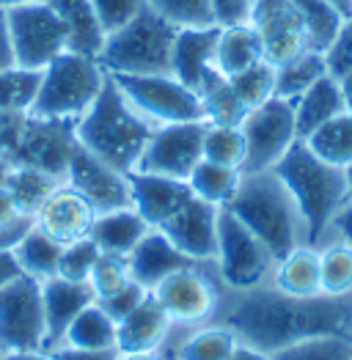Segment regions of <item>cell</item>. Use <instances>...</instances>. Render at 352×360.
<instances>
[{"instance_id": "obj_1", "label": "cell", "mask_w": 352, "mask_h": 360, "mask_svg": "<svg viewBox=\"0 0 352 360\" xmlns=\"http://www.w3.org/2000/svg\"><path fill=\"white\" fill-rule=\"evenodd\" d=\"M215 322L267 355L317 335L352 338V297H292L264 283L245 292H223Z\"/></svg>"}, {"instance_id": "obj_2", "label": "cell", "mask_w": 352, "mask_h": 360, "mask_svg": "<svg viewBox=\"0 0 352 360\" xmlns=\"http://www.w3.org/2000/svg\"><path fill=\"white\" fill-rule=\"evenodd\" d=\"M154 129L157 127L127 102L111 75L86 116L75 121L77 143L121 174H132L138 168Z\"/></svg>"}, {"instance_id": "obj_3", "label": "cell", "mask_w": 352, "mask_h": 360, "mask_svg": "<svg viewBox=\"0 0 352 360\" xmlns=\"http://www.w3.org/2000/svg\"><path fill=\"white\" fill-rule=\"evenodd\" d=\"M272 171L292 193L306 223L308 245H322L330 237L333 217L350 201L347 168L325 162L322 157L308 149L306 141H297Z\"/></svg>"}, {"instance_id": "obj_4", "label": "cell", "mask_w": 352, "mask_h": 360, "mask_svg": "<svg viewBox=\"0 0 352 360\" xmlns=\"http://www.w3.org/2000/svg\"><path fill=\"white\" fill-rule=\"evenodd\" d=\"M223 210L239 217L272 250L275 259L308 242L303 214L294 204L292 193L287 190V184L275 171L242 174L237 195Z\"/></svg>"}, {"instance_id": "obj_5", "label": "cell", "mask_w": 352, "mask_h": 360, "mask_svg": "<svg viewBox=\"0 0 352 360\" xmlns=\"http://www.w3.org/2000/svg\"><path fill=\"white\" fill-rule=\"evenodd\" d=\"M75 149V121L42 119L30 110L0 113V162L8 168L28 165L63 179Z\"/></svg>"}, {"instance_id": "obj_6", "label": "cell", "mask_w": 352, "mask_h": 360, "mask_svg": "<svg viewBox=\"0 0 352 360\" xmlns=\"http://www.w3.org/2000/svg\"><path fill=\"white\" fill-rule=\"evenodd\" d=\"M176 30L146 3L124 28L105 36L96 60L108 75H171Z\"/></svg>"}, {"instance_id": "obj_7", "label": "cell", "mask_w": 352, "mask_h": 360, "mask_svg": "<svg viewBox=\"0 0 352 360\" xmlns=\"http://www.w3.org/2000/svg\"><path fill=\"white\" fill-rule=\"evenodd\" d=\"M105 80L108 72L102 69L99 60L66 50L42 69V83L30 113L61 121L83 119L88 108L96 102Z\"/></svg>"}, {"instance_id": "obj_8", "label": "cell", "mask_w": 352, "mask_h": 360, "mask_svg": "<svg viewBox=\"0 0 352 360\" xmlns=\"http://www.w3.org/2000/svg\"><path fill=\"white\" fill-rule=\"evenodd\" d=\"M223 292L226 286L215 270V262H196L184 270H176L165 281H160L151 289V297L168 314L174 328L193 330V328L215 322Z\"/></svg>"}, {"instance_id": "obj_9", "label": "cell", "mask_w": 352, "mask_h": 360, "mask_svg": "<svg viewBox=\"0 0 352 360\" xmlns=\"http://www.w3.org/2000/svg\"><path fill=\"white\" fill-rule=\"evenodd\" d=\"M275 256L239 217L229 210H220L218 217V253L215 270L223 286L232 292H245L270 283L275 270Z\"/></svg>"}, {"instance_id": "obj_10", "label": "cell", "mask_w": 352, "mask_h": 360, "mask_svg": "<svg viewBox=\"0 0 352 360\" xmlns=\"http://www.w3.org/2000/svg\"><path fill=\"white\" fill-rule=\"evenodd\" d=\"M127 102L154 127L204 121L201 96L174 75H111Z\"/></svg>"}, {"instance_id": "obj_11", "label": "cell", "mask_w": 352, "mask_h": 360, "mask_svg": "<svg viewBox=\"0 0 352 360\" xmlns=\"http://www.w3.org/2000/svg\"><path fill=\"white\" fill-rule=\"evenodd\" d=\"M17 66L42 72L69 50V28L50 3H28L6 8Z\"/></svg>"}, {"instance_id": "obj_12", "label": "cell", "mask_w": 352, "mask_h": 360, "mask_svg": "<svg viewBox=\"0 0 352 360\" xmlns=\"http://www.w3.org/2000/svg\"><path fill=\"white\" fill-rule=\"evenodd\" d=\"M239 129H242L245 146H248L242 174L272 171L284 160V154L300 141L297 121H294V105L289 99H278V96L253 108L239 124Z\"/></svg>"}, {"instance_id": "obj_13", "label": "cell", "mask_w": 352, "mask_h": 360, "mask_svg": "<svg viewBox=\"0 0 352 360\" xmlns=\"http://www.w3.org/2000/svg\"><path fill=\"white\" fill-rule=\"evenodd\" d=\"M44 305L42 283L28 275L14 278L0 289V352L44 349Z\"/></svg>"}, {"instance_id": "obj_14", "label": "cell", "mask_w": 352, "mask_h": 360, "mask_svg": "<svg viewBox=\"0 0 352 360\" xmlns=\"http://www.w3.org/2000/svg\"><path fill=\"white\" fill-rule=\"evenodd\" d=\"M204 129L206 121L157 127L154 135L149 138L135 171L187 181L193 168L204 160Z\"/></svg>"}, {"instance_id": "obj_15", "label": "cell", "mask_w": 352, "mask_h": 360, "mask_svg": "<svg viewBox=\"0 0 352 360\" xmlns=\"http://www.w3.org/2000/svg\"><path fill=\"white\" fill-rule=\"evenodd\" d=\"M248 22L256 30L262 41V56L270 66H281L311 50L292 0H253Z\"/></svg>"}, {"instance_id": "obj_16", "label": "cell", "mask_w": 352, "mask_h": 360, "mask_svg": "<svg viewBox=\"0 0 352 360\" xmlns=\"http://www.w3.org/2000/svg\"><path fill=\"white\" fill-rule=\"evenodd\" d=\"M63 181L69 187H75L88 204L99 212H113L132 207V187H130V174H121L113 165H108L105 160L94 157L80 143L72 151L69 165H66V176Z\"/></svg>"}, {"instance_id": "obj_17", "label": "cell", "mask_w": 352, "mask_h": 360, "mask_svg": "<svg viewBox=\"0 0 352 360\" xmlns=\"http://www.w3.org/2000/svg\"><path fill=\"white\" fill-rule=\"evenodd\" d=\"M218 217H220V207H212L201 198L190 195L157 231H163L184 256L196 262H215Z\"/></svg>"}, {"instance_id": "obj_18", "label": "cell", "mask_w": 352, "mask_h": 360, "mask_svg": "<svg viewBox=\"0 0 352 360\" xmlns=\"http://www.w3.org/2000/svg\"><path fill=\"white\" fill-rule=\"evenodd\" d=\"M94 220H96V210L66 181L58 184V190L33 214L36 229L44 231L47 237H53L56 242H61V245L86 240L91 234Z\"/></svg>"}, {"instance_id": "obj_19", "label": "cell", "mask_w": 352, "mask_h": 360, "mask_svg": "<svg viewBox=\"0 0 352 360\" xmlns=\"http://www.w3.org/2000/svg\"><path fill=\"white\" fill-rule=\"evenodd\" d=\"M218 33H220V25L176 30L171 75L179 83H184L187 89L196 91V94L204 89V83L212 75H218V69H215Z\"/></svg>"}, {"instance_id": "obj_20", "label": "cell", "mask_w": 352, "mask_h": 360, "mask_svg": "<svg viewBox=\"0 0 352 360\" xmlns=\"http://www.w3.org/2000/svg\"><path fill=\"white\" fill-rule=\"evenodd\" d=\"M91 302H94V292L83 281H66L61 275L42 281V305H44V328H47L44 352L61 347L69 325Z\"/></svg>"}, {"instance_id": "obj_21", "label": "cell", "mask_w": 352, "mask_h": 360, "mask_svg": "<svg viewBox=\"0 0 352 360\" xmlns=\"http://www.w3.org/2000/svg\"><path fill=\"white\" fill-rule=\"evenodd\" d=\"M130 187H132V207L151 229H160L193 195L187 181L157 176V174H141V171L130 174Z\"/></svg>"}, {"instance_id": "obj_22", "label": "cell", "mask_w": 352, "mask_h": 360, "mask_svg": "<svg viewBox=\"0 0 352 360\" xmlns=\"http://www.w3.org/2000/svg\"><path fill=\"white\" fill-rule=\"evenodd\" d=\"M174 330L168 314L160 308V302L149 297L130 316H124L116 325V349L118 355H138V352H160Z\"/></svg>"}, {"instance_id": "obj_23", "label": "cell", "mask_w": 352, "mask_h": 360, "mask_svg": "<svg viewBox=\"0 0 352 360\" xmlns=\"http://www.w3.org/2000/svg\"><path fill=\"white\" fill-rule=\"evenodd\" d=\"M132 281L141 283L144 289H154L160 281H165L176 270H184L190 264H196V259L184 256L174 242L168 240L163 231L149 229V234L135 245V250L127 256Z\"/></svg>"}, {"instance_id": "obj_24", "label": "cell", "mask_w": 352, "mask_h": 360, "mask_svg": "<svg viewBox=\"0 0 352 360\" xmlns=\"http://www.w3.org/2000/svg\"><path fill=\"white\" fill-rule=\"evenodd\" d=\"M237 347L239 338L232 328L220 322H209L193 330L174 328L160 352L168 360H229Z\"/></svg>"}, {"instance_id": "obj_25", "label": "cell", "mask_w": 352, "mask_h": 360, "mask_svg": "<svg viewBox=\"0 0 352 360\" xmlns=\"http://www.w3.org/2000/svg\"><path fill=\"white\" fill-rule=\"evenodd\" d=\"M270 283L292 297H317L322 295V278H320V248L317 245H297L287 256L275 262V270Z\"/></svg>"}, {"instance_id": "obj_26", "label": "cell", "mask_w": 352, "mask_h": 360, "mask_svg": "<svg viewBox=\"0 0 352 360\" xmlns=\"http://www.w3.org/2000/svg\"><path fill=\"white\" fill-rule=\"evenodd\" d=\"M294 105V121H297V138L306 141L311 132H317L322 124L336 116L347 113V102L341 94V83L333 75H325L320 83H314L303 96H297Z\"/></svg>"}, {"instance_id": "obj_27", "label": "cell", "mask_w": 352, "mask_h": 360, "mask_svg": "<svg viewBox=\"0 0 352 360\" xmlns=\"http://www.w3.org/2000/svg\"><path fill=\"white\" fill-rule=\"evenodd\" d=\"M149 229L151 226L135 212V207H124V210L99 212L88 237L96 242L102 253L127 259L135 250V245L149 234Z\"/></svg>"}, {"instance_id": "obj_28", "label": "cell", "mask_w": 352, "mask_h": 360, "mask_svg": "<svg viewBox=\"0 0 352 360\" xmlns=\"http://www.w3.org/2000/svg\"><path fill=\"white\" fill-rule=\"evenodd\" d=\"M259 60H264L262 41H259L256 30L251 28V22L220 25L218 44H215V69L223 77H234Z\"/></svg>"}, {"instance_id": "obj_29", "label": "cell", "mask_w": 352, "mask_h": 360, "mask_svg": "<svg viewBox=\"0 0 352 360\" xmlns=\"http://www.w3.org/2000/svg\"><path fill=\"white\" fill-rule=\"evenodd\" d=\"M47 3L58 11L69 28V50L96 58L105 44V33L96 22L91 0H47Z\"/></svg>"}, {"instance_id": "obj_30", "label": "cell", "mask_w": 352, "mask_h": 360, "mask_svg": "<svg viewBox=\"0 0 352 360\" xmlns=\"http://www.w3.org/2000/svg\"><path fill=\"white\" fill-rule=\"evenodd\" d=\"M61 347H75V349H88V352L116 349V322L99 308V302L94 300L69 325Z\"/></svg>"}, {"instance_id": "obj_31", "label": "cell", "mask_w": 352, "mask_h": 360, "mask_svg": "<svg viewBox=\"0 0 352 360\" xmlns=\"http://www.w3.org/2000/svg\"><path fill=\"white\" fill-rule=\"evenodd\" d=\"M239 181H242L239 168L218 165V162H209V160H201L193 168V174L187 176L193 195L206 201V204H212V207H220V210L232 204V198L239 190Z\"/></svg>"}, {"instance_id": "obj_32", "label": "cell", "mask_w": 352, "mask_h": 360, "mask_svg": "<svg viewBox=\"0 0 352 360\" xmlns=\"http://www.w3.org/2000/svg\"><path fill=\"white\" fill-rule=\"evenodd\" d=\"M327 75V60L317 50H306L303 56L275 66V96L294 102L303 96L314 83H320Z\"/></svg>"}, {"instance_id": "obj_33", "label": "cell", "mask_w": 352, "mask_h": 360, "mask_svg": "<svg viewBox=\"0 0 352 360\" xmlns=\"http://www.w3.org/2000/svg\"><path fill=\"white\" fill-rule=\"evenodd\" d=\"M11 253H14L23 275H28V278L42 283V281H50V278L58 275V262L61 253H63V245L33 226V231Z\"/></svg>"}, {"instance_id": "obj_34", "label": "cell", "mask_w": 352, "mask_h": 360, "mask_svg": "<svg viewBox=\"0 0 352 360\" xmlns=\"http://www.w3.org/2000/svg\"><path fill=\"white\" fill-rule=\"evenodd\" d=\"M3 184L8 187V193L14 195V201L20 204V210L28 212V214H36V210L58 190V184H63V179L47 174V171H39V168L17 165V168H8L6 171Z\"/></svg>"}, {"instance_id": "obj_35", "label": "cell", "mask_w": 352, "mask_h": 360, "mask_svg": "<svg viewBox=\"0 0 352 360\" xmlns=\"http://www.w3.org/2000/svg\"><path fill=\"white\" fill-rule=\"evenodd\" d=\"M201 96V108H204V121L206 124H220V127H239L245 116L251 113L242 99L237 96L232 89L229 77H223L220 72L212 75L204 83V89L199 91Z\"/></svg>"}, {"instance_id": "obj_36", "label": "cell", "mask_w": 352, "mask_h": 360, "mask_svg": "<svg viewBox=\"0 0 352 360\" xmlns=\"http://www.w3.org/2000/svg\"><path fill=\"white\" fill-rule=\"evenodd\" d=\"M292 3L297 14H300V20H303L308 47L325 56L330 50V44L336 41V36H339L347 17L339 8H333L327 0H292Z\"/></svg>"}, {"instance_id": "obj_37", "label": "cell", "mask_w": 352, "mask_h": 360, "mask_svg": "<svg viewBox=\"0 0 352 360\" xmlns=\"http://www.w3.org/2000/svg\"><path fill=\"white\" fill-rule=\"evenodd\" d=\"M317 248H320L322 295H327V297H352V245H347L339 237H330Z\"/></svg>"}, {"instance_id": "obj_38", "label": "cell", "mask_w": 352, "mask_h": 360, "mask_svg": "<svg viewBox=\"0 0 352 360\" xmlns=\"http://www.w3.org/2000/svg\"><path fill=\"white\" fill-rule=\"evenodd\" d=\"M308 149L317 157H322L325 162L339 165V168H350L352 165V113H341L333 121L322 124L317 132H311L306 138Z\"/></svg>"}, {"instance_id": "obj_39", "label": "cell", "mask_w": 352, "mask_h": 360, "mask_svg": "<svg viewBox=\"0 0 352 360\" xmlns=\"http://www.w3.org/2000/svg\"><path fill=\"white\" fill-rule=\"evenodd\" d=\"M42 72L11 66L0 72V113H25L33 108Z\"/></svg>"}, {"instance_id": "obj_40", "label": "cell", "mask_w": 352, "mask_h": 360, "mask_svg": "<svg viewBox=\"0 0 352 360\" xmlns=\"http://www.w3.org/2000/svg\"><path fill=\"white\" fill-rule=\"evenodd\" d=\"M245 135L239 127H220V124H206L204 129V160L229 165V168H245Z\"/></svg>"}, {"instance_id": "obj_41", "label": "cell", "mask_w": 352, "mask_h": 360, "mask_svg": "<svg viewBox=\"0 0 352 360\" xmlns=\"http://www.w3.org/2000/svg\"><path fill=\"white\" fill-rule=\"evenodd\" d=\"M270 360H352V338L344 335L306 338L272 352Z\"/></svg>"}, {"instance_id": "obj_42", "label": "cell", "mask_w": 352, "mask_h": 360, "mask_svg": "<svg viewBox=\"0 0 352 360\" xmlns=\"http://www.w3.org/2000/svg\"><path fill=\"white\" fill-rule=\"evenodd\" d=\"M229 83L237 91V96L242 99V105L248 110H253L275 96V66H270L267 60H259L251 69L229 77Z\"/></svg>"}, {"instance_id": "obj_43", "label": "cell", "mask_w": 352, "mask_h": 360, "mask_svg": "<svg viewBox=\"0 0 352 360\" xmlns=\"http://www.w3.org/2000/svg\"><path fill=\"white\" fill-rule=\"evenodd\" d=\"M146 3L163 20H168L179 30L218 25L209 0H146Z\"/></svg>"}, {"instance_id": "obj_44", "label": "cell", "mask_w": 352, "mask_h": 360, "mask_svg": "<svg viewBox=\"0 0 352 360\" xmlns=\"http://www.w3.org/2000/svg\"><path fill=\"white\" fill-rule=\"evenodd\" d=\"M132 283V272L130 262L124 256H111V253H99L94 270L88 275V286L94 292V300H105L111 295L121 292L124 286Z\"/></svg>"}, {"instance_id": "obj_45", "label": "cell", "mask_w": 352, "mask_h": 360, "mask_svg": "<svg viewBox=\"0 0 352 360\" xmlns=\"http://www.w3.org/2000/svg\"><path fill=\"white\" fill-rule=\"evenodd\" d=\"M33 214L20 210L8 187L0 181V250H14L33 231Z\"/></svg>"}, {"instance_id": "obj_46", "label": "cell", "mask_w": 352, "mask_h": 360, "mask_svg": "<svg viewBox=\"0 0 352 360\" xmlns=\"http://www.w3.org/2000/svg\"><path fill=\"white\" fill-rule=\"evenodd\" d=\"M99 253L102 250L96 248V242L91 240V237L63 245V253H61L58 262V275L66 278V281H83V283H88V275L94 270Z\"/></svg>"}, {"instance_id": "obj_47", "label": "cell", "mask_w": 352, "mask_h": 360, "mask_svg": "<svg viewBox=\"0 0 352 360\" xmlns=\"http://www.w3.org/2000/svg\"><path fill=\"white\" fill-rule=\"evenodd\" d=\"M91 6H94L99 28L108 36V33H116L118 28H124L146 6V0H91Z\"/></svg>"}, {"instance_id": "obj_48", "label": "cell", "mask_w": 352, "mask_h": 360, "mask_svg": "<svg viewBox=\"0 0 352 360\" xmlns=\"http://www.w3.org/2000/svg\"><path fill=\"white\" fill-rule=\"evenodd\" d=\"M325 60H327V75H333L336 80L352 75V17L344 20L336 41L325 53Z\"/></svg>"}, {"instance_id": "obj_49", "label": "cell", "mask_w": 352, "mask_h": 360, "mask_svg": "<svg viewBox=\"0 0 352 360\" xmlns=\"http://www.w3.org/2000/svg\"><path fill=\"white\" fill-rule=\"evenodd\" d=\"M149 297V289H144L141 283H130V286H124L121 292H116V295H111V297H105V300H96L99 302V308L113 319V322H121L124 316H130L141 302Z\"/></svg>"}, {"instance_id": "obj_50", "label": "cell", "mask_w": 352, "mask_h": 360, "mask_svg": "<svg viewBox=\"0 0 352 360\" xmlns=\"http://www.w3.org/2000/svg\"><path fill=\"white\" fill-rule=\"evenodd\" d=\"M209 3H212V14L218 25L248 22L251 6H253V0H209Z\"/></svg>"}, {"instance_id": "obj_51", "label": "cell", "mask_w": 352, "mask_h": 360, "mask_svg": "<svg viewBox=\"0 0 352 360\" xmlns=\"http://www.w3.org/2000/svg\"><path fill=\"white\" fill-rule=\"evenodd\" d=\"M50 360H118V349H102V352H88L75 347H56L47 352Z\"/></svg>"}, {"instance_id": "obj_52", "label": "cell", "mask_w": 352, "mask_h": 360, "mask_svg": "<svg viewBox=\"0 0 352 360\" xmlns=\"http://www.w3.org/2000/svg\"><path fill=\"white\" fill-rule=\"evenodd\" d=\"M17 66L14 58V44H11V33H8V17L6 8H0V72Z\"/></svg>"}, {"instance_id": "obj_53", "label": "cell", "mask_w": 352, "mask_h": 360, "mask_svg": "<svg viewBox=\"0 0 352 360\" xmlns=\"http://www.w3.org/2000/svg\"><path fill=\"white\" fill-rule=\"evenodd\" d=\"M330 237H339V240H344L347 245H352V201H347L339 214L333 217V223H330ZM327 237V240H330Z\"/></svg>"}, {"instance_id": "obj_54", "label": "cell", "mask_w": 352, "mask_h": 360, "mask_svg": "<svg viewBox=\"0 0 352 360\" xmlns=\"http://www.w3.org/2000/svg\"><path fill=\"white\" fill-rule=\"evenodd\" d=\"M20 275H23V270H20L17 259H14V253L11 250H0V289L6 283H11L14 278H20Z\"/></svg>"}, {"instance_id": "obj_55", "label": "cell", "mask_w": 352, "mask_h": 360, "mask_svg": "<svg viewBox=\"0 0 352 360\" xmlns=\"http://www.w3.org/2000/svg\"><path fill=\"white\" fill-rule=\"evenodd\" d=\"M229 360H270V355L262 352V349H256V347H248V344L239 341V347H237L234 355Z\"/></svg>"}, {"instance_id": "obj_56", "label": "cell", "mask_w": 352, "mask_h": 360, "mask_svg": "<svg viewBox=\"0 0 352 360\" xmlns=\"http://www.w3.org/2000/svg\"><path fill=\"white\" fill-rule=\"evenodd\" d=\"M0 360H50L44 349H33V352H0Z\"/></svg>"}, {"instance_id": "obj_57", "label": "cell", "mask_w": 352, "mask_h": 360, "mask_svg": "<svg viewBox=\"0 0 352 360\" xmlns=\"http://www.w3.org/2000/svg\"><path fill=\"white\" fill-rule=\"evenodd\" d=\"M118 360H168L163 352H138V355H118Z\"/></svg>"}, {"instance_id": "obj_58", "label": "cell", "mask_w": 352, "mask_h": 360, "mask_svg": "<svg viewBox=\"0 0 352 360\" xmlns=\"http://www.w3.org/2000/svg\"><path fill=\"white\" fill-rule=\"evenodd\" d=\"M339 83H341V94H344V102H347V110H350V113H352V75H347V77H341Z\"/></svg>"}, {"instance_id": "obj_59", "label": "cell", "mask_w": 352, "mask_h": 360, "mask_svg": "<svg viewBox=\"0 0 352 360\" xmlns=\"http://www.w3.org/2000/svg\"><path fill=\"white\" fill-rule=\"evenodd\" d=\"M333 8H339L344 17H352V0H327Z\"/></svg>"}, {"instance_id": "obj_60", "label": "cell", "mask_w": 352, "mask_h": 360, "mask_svg": "<svg viewBox=\"0 0 352 360\" xmlns=\"http://www.w3.org/2000/svg\"><path fill=\"white\" fill-rule=\"evenodd\" d=\"M28 3H47V0H0V8H14V6H28Z\"/></svg>"}, {"instance_id": "obj_61", "label": "cell", "mask_w": 352, "mask_h": 360, "mask_svg": "<svg viewBox=\"0 0 352 360\" xmlns=\"http://www.w3.org/2000/svg\"><path fill=\"white\" fill-rule=\"evenodd\" d=\"M347 184H350V201H352V165L347 168Z\"/></svg>"}, {"instance_id": "obj_62", "label": "cell", "mask_w": 352, "mask_h": 360, "mask_svg": "<svg viewBox=\"0 0 352 360\" xmlns=\"http://www.w3.org/2000/svg\"><path fill=\"white\" fill-rule=\"evenodd\" d=\"M6 171H8V165H3V162H0V181L6 179Z\"/></svg>"}]
</instances>
